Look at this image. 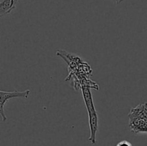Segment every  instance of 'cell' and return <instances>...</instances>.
<instances>
[{
	"label": "cell",
	"mask_w": 147,
	"mask_h": 146,
	"mask_svg": "<svg viewBox=\"0 0 147 146\" xmlns=\"http://www.w3.org/2000/svg\"><path fill=\"white\" fill-rule=\"evenodd\" d=\"M30 90H27L24 91H18L14 90L13 92H5L0 90V115L3 122H6L7 120V117L4 113V107L6 102L13 98H28L30 95Z\"/></svg>",
	"instance_id": "3957f363"
},
{
	"label": "cell",
	"mask_w": 147,
	"mask_h": 146,
	"mask_svg": "<svg viewBox=\"0 0 147 146\" xmlns=\"http://www.w3.org/2000/svg\"><path fill=\"white\" fill-rule=\"evenodd\" d=\"M115 1H116V4H121V3L122 1H124V0H115Z\"/></svg>",
	"instance_id": "8992f818"
},
{
	"label": "cell",
	"mask_w": 147,
	"mask_h": 146,
	"mask_svg": "<svg viewBox=\"0 0 147 146\" xmlns=\"http://www.w3.org/2000/svg\"><path fill=\"white\" fill-rule=\"evenodd\" d=\"M80 88H81L83 100H84L85 104H86L88 114V123L90 133L88 140L92 144L94 145L96 142V133L98 130V117L97 112L95 108L90 87L83 86Z\"/></svg>",
	"instance_id": "6da1fadb"
},
{
	"label": "cell",
	"mask_w": 147,
	"mask_h": 146,
	"mask_svg": "<svg viewBox=\"0 0 147 146\" xmlns=\"http://www.w3.org/2000/svg\"><path fill=\"white\" fill-rule=\"evenodd\" d=\"M129 127L134 134L147 133V103L138 104L129 114Z\"/></svg>",
	"instance_id": "7a4b0ae2"
},
{
	"label": "cell",
	"mask_w": 147,
	"mask_h": 146,
	"mask_svg": "<svg viewBox=\"0 0 147 146\" xmlns=\"http://www.w3.org/2000/svg\"><path fill=\"white\" fill-rule=\"evenodd\" d=\"M116 146H132V144L128 140H122V141L119 142L116 145Z\"/></svg>",
	"instance_id": "5b68a950"
},
{
	"label": "cell",
	"mask_w": 147,
	"mask_h": 146,
	"mask_svg": "<svg viewBox=\"0 0 147 146\" xmlns=\"http://www.w3.org/2000/svg\"><path fill=\"white\" fill-rule=\"evenodd\" d=\"M19 0H0V17L9 14L14 9Z\"/></svg>",
	"instance_id": "277c9868"
}]
</instances>
